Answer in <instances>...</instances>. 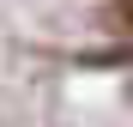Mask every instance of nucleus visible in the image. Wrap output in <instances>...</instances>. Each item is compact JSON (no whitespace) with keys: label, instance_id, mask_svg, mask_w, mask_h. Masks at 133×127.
I'll return each mask as SVG.
<instances>
[{"label":"nucleus","instance_id":"obj_1","mask_svg":"<svg viewBox=\"0 0 133 127\" xmlns=\"http://www.w3.org/2000/svg\"><path fill=\"white\" fill-rule=\"evenodd\" d=\"M109 30L133 36V0H115V6H109Z\"/></svg>","mask_w":133,"mask_h":127}]
</instances>
